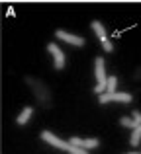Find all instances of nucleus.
Wrapping results in <instances>:
<instances>
[{
  "mask_svg": "<svg viewBox=\"0 0 141 154\" xmlns=\"http://www.w3.org/2000/svg\"><path fill=\"white\" fill-rule=\"evenodd\" d=\"M31 117H34V107H31V105H26V107H24L22 111L18 113V117H16V123H18L20 127H24V125H26L27 121L31 119Z\"/></svg>",
  "mask_w": 141,
  "mask_h": 154,
  "instance_id": "obj_9",
  "label": "nucleus"
},
{
  "mask_svg": "<svg viewBox=\"0 0 141 154\" xmlns=\"http://www.w3.org/2000/svg\"><path fill=\"white\" fill-rule=\"evenodd\" d=\"M112 102H118V103H131L133 102V96L130 92H104L102 96H98V103L100 105H106Z\"/></svg>",
  "mask_w": 141,
  "mask_h": 154,
  "instance_id": "obj_4",
  "label": "nucleus"
},
{
  "mask_svg": "<svg viewBox=\"0 0 141 154\" xmlns=\"http://www.w3.org/2000/svg\"><path fill=\"white\" fill-rule=\"evenodd\" d=\"M55 37L61 39V41H65L67 45H72V47H84V43H86L82 35L69 33V31H65V29H57L55 31Z\"/></svg>",
  "mask_w": 141,
  "mask_h": 154,
  "instance_id": "obj_6",
  "label": "nucleus"
},
{
  "mask_svg": "<svg viewBox=\"0 0 141 154\" xmlns=\"http://www.w3.org/2000/svg\"><path fill=\"white\" fill-rule=\"evenodd\" d=\"M116 88H118V76H110V78H108V88H106V92H118L116 90Z\"/></svg>",
  "mask_w": 141,
  "mask_h": 154,
  "instance_id": "obj_11",
  "label": "nucleus"
},
{
  "mask_svg": "<svg viewBox=\"0 0 141 154\" xmlns=\"http://www.w3.org/2000/svg\"><path fill=\"white\" fill-rule=\"evenodd\" d=\"M130 154H141V152H130Z\"/></svg>",
  "mask_w": 141,
  "mask_h": 154,
  "instance_id": "obj_12",
  "label": "nucleus"
},
{
  "mask_svg": "<svg viewBox=\"0 0 141 154\" xmlns=\"http://www.w3.org/2000/svg\"><path fill=\"white\" fill-rule=\"evenodd\" d=\"M69 143L75 144V146H79V148H84V150H90V148L98 146L100 140L98 139H80V137H71Z\"/></svg>",
  "mask_w": 141,
  "mask_h": 154,
  "instance_id": "obj_7",
  "label": "nucleus"
},
{
  "mask_svg": "<svg viewBox=\"0 0 141 154\" xmlns=\"http://www.w3.org/2000/svg\"><path fill=\"white\" fill-rule=\"evenodd\" d=\"M47 51H49L51 57H53V66H55V70H63V68H65V63H67L65 51H63L57 43H49V45H47Z\"/></svg>",
  "mask_w": 141,
  "mask_h": 154,
  "instance_id": "obj_5",
  "label": "nucleus"
},
{
  "mask_svg": "<svg viewBox=\"0 0 141 154\" xmlns=\"http://www.w3.org/2000/svg\"><path fill=\"white\" fill-rule=\"evenodd\" d=\"M130 144H131V146H139V144H141V125H139V127H135L133 129V131H131V137H130Z\"/></svg>",
  "mask_w": 141,
  "mask_h": 154,
  "instance_id": "obj_10",
  "label": "nucleus"
},
{
  "mask_svg": "<svg viewBox=\"0 0 141 154\" xmlns=\"http://www.w3.org/2000/svg\"><path fill=\"white\" fill-rule=\"evenodd\" d=\"M90 27H92V31L96 33L98 41L102 43V49L106 51V53H112V51H114V45H112L110 37H108V31H106V27H104V23L100 22V20H92V22H90Z\"/></svg>",
  "mask_w": 141,
  "mask_h": 154,
  "instance_id": "obj_3",
  "label": "nucleus"
},
{
  "mask_svg": "<svg viewBox=\"0 0 141 154\" xmlns=\"http://www.w3.org/2000/svg\"><path fill=\"white\" fill-rule=\"evenodd\" d=\"M120 125L133 131L135 127H139V125H141V111H139V109H133L131 117H122V119H120Z\"/></svg>",
  "mask_w": 141,
  "mask_h": 154,
  "instance_id": "obj_8",
  "label": "nucleus"
},
{
  "mask_svg": "<svg viewBox=\"0 0 141 154\" xmlns=\"http://www.w3.org/2000/svg\"><path fill=\"white\" fill-rule=\"evenodd\" d=\"M39 139H41L43 143L51 144V146L59 148V150H65V152H69V154H88V150H84V148H79V146H75V144H71L69 140H63V139H59V137L55 135V133L47 131V129H43V131L39 133Z\"/></svg>",
  "mask_w": 141,
  "mask_h": 154,
  "instance_id": "obj_1",
  "label": "nucleus"
},
{
  "mask_svg": "<svg viewBox=\"0 0 141 154\" xmlns=\"http://www.w3.org/2000/svg\"><path fill=\"white\" fill-rule=\"evenodd\" d=\"M94 76H96L94 92H96V96H102L108 88V78H110L106 74V63H104L102 57H96L94 59Z\"/></svg>",
  "mask_w": 141,
  "mask_h": 154,
  "instance_id": "obj_2",
  "label": "nucleus"
}]
</instances>
